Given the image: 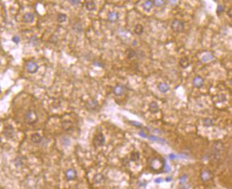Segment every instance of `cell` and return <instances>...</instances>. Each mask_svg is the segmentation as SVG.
<instances>
[{"label": "cell", "instance_id": "6da1fadb", "mask_svg": "<svg viewBox=\"0 0 232 189\" xmlns=\"http://www.w3.org/2000/svg\"><path fill=\"white\" fill-rule=\"evenodd\" d=\"M37 113L33 110H29L24 114V121L28 124H33L38 121Z\"/></svg>", "mask_w": 232, "mask_h": 189}, {"label": "cell", "instance_id": "7a4b0ae2", "mask_svg": "<svg viewBox=\"0 0 232 189\" xmlns=\"http://www.w3.org/2000/svg\"><path fill=\"white\" fill-rule=\"evenodd\" d=\"M224 149V146L222 142H216L212 146V155H213L214 159H219L221 155V152H222Z\"/></svg>", "mask_w": 232, "mask_h": 189}, {"label": "cell", "instance_id": "3957f363", "mask_svg": "<svg viewBox=\"0 0 232 189\" xmlns=\"http://www.w3.org/2000/svg\"><path fill=\"white\" fill-rule=\"evenodd\" d=\"M171 29L175 33H180L184 29V24L180 20L175 19L171 23Z\"/></svg>", "mask_w": 232, "mask_h": 189}, {"label": "cell", "instance_id": "277c9868", "mask_svg": "<svg viewBox=\"0 0 232 189\" xmlns=\"http://www.w3.org/2000/svg\"><path fill=\"white\" fill-rule=\"evenodd\" d=\"M105 137L103 135V133L102 132H99L97 135H96L94 137L93 139V145L95 147H102L103 145H105Z\"/></svg>", "mask_w": 232, "mask_h": 189}, {"label": "cell", "instance_id": "5b68a950", "mask_svg": "<svg viewBox=\"0 0 232 189\" xmlns=\"http://www.w3.org/2000/svg\"><path fill=\"white\" fill-rule=\"evenodd\" d=\"M3 133L6 138L12 139L14 137V128L11 125H7L4 128Z\"/></svg>", "mask_w": 232, "mask_h": 189}, {"label": "cell", "instance_id": "8992f818", "mask_svg": "<svg viewBox=\"0 0 232 189\" xmlns=\"http://www.w3.org/2000/svg\"><path fill=\"white\" fill-rule=\"evenodd\" d=\"M26 67L28 70V72L31 74H34L38 70L39 67L38 65L34 62H32V61H29L28 62L26 63Z\"/></svg>", "mask_w": 232, "mask_h": 189}, {"label": "cell", "instance_id": "52a82bcc", "mask_svg": "<svg viewBox=\"0 0 232 189\" xmlns=\"http://www.w3.org/2000/svg\"><path fill=\"white\" fill-rule=\"evenodd\" d=\"M98 101L95 98H91L86 102L85 106L89 110H95L98 107Z\"/></svg>", "mask_w": 232, "mask_h": 189}, {"label": "cell", "instance_id": "ba28073f", "mask_svg": "<svg viewBox=\"0 0 232 189\" xmlns=\"http://www.w3.org/2000/svg\"><path fill=\"white\" fill-rule=\"evenodd\" d=\"M200 177L201 179L204 182H207V181H209L210 180H211L213 178V174L210 171L205 170L203 171L201 173Z\"/></svg>", "mask_w": 232, "mask_h": 189}, {"label": "cell", "instance_id": "9c48e42d", "mask_svg": "<svg viewBox=\"0 0 232 189\" xmlns=\"http://www.w3.org/2000/svg\"><path fill=\"white\" fill-rule=\"evenodd\" d=\"M77 177V171L73 169H69L65 172V178L67 181H73Z\"/></svg>", "mask_w": 232, "mask_h": 189}, {"label": "cell", "instance_id": "30bf717a", "mask_svg": "<svg viewBox=\"0 0 232 189\" xmlns=\"http://www.w3.org/2000/svg\"><path fill=\"white\" fill-rule=\"evenodd\" d=\"M192 84L196 88H200L204 84V79L200 76H197L193 79Z\"/></svg>", "mask_w": 232, "mask_h": 189}, {"label": "cell", "instance_id": "8fae6325", "mask_svg": "<svg viewBox=\"0 0 232 189\" xmlns=\"http://www.w3.org/2000/svg\"><path fill=\"white\" fill-rule=\"evenodd\" d=\"M42 140H43V137L39 133H37V132L32 134L31 137V140L35 144H40L42 142Z\"/></svg>", "mask_w": 232, "mask_h": 189}, {"label": "cell", "instance_id": "7c38bea8", "mask_svg": "<svg viewBox=\"0 0 232 189\" xmlns=\"http://www.w3.org/2000/svg\"><path fill=\"white\" fill-rule=\"evenodd\" d=\"M107 19H108L109 21H110V22H116L119 19V14H118V13L115 12V11H110L108 14Z\"/></svg>", "mask_w": 232, "mask_h": 189}, {"label": "cell", "instance_id": "4fadbf2b", "mask_svg": "<svg viewBox=\"0 0 232 189\" xmlns=\"http://www.w3.org/2000/svg\"><path fill=\"white\" fill-rule=\"evenodd\" d=\"M113 92H114V94L116 96H121V95L124 93V87L123 86L118 84V85L116 86L114 88V89H113Z\"/></svg>", "mask_w": 232, "mask_h": 189}, {"label": "cell", "instance_id": "5bb4252c", "mask_svg": "<svg viewBox=\"0 0 232 189\" xmlns=\"http://www.w3.org/2000/svg\"><path fill=\"white\" fill-rule=\"evenodd\" d=\"M158 90L161 93L165 94V93H167V92H168L169 89H170V87L165 82H160L158 84Z\"/></svg>", "mask_w": 232, "mask_h": 189}, {"label": "cell", "instance_id": "9a60e30c", "mask_svg": "<svg viewBox=\"0 0 232 189\" xmlns=\"http://www.w3.org/2000/svg\"><path fill=\"white\" fill-rule=\"evenodd\" d=\"M105 178L104 177V175L102 173H97L95 175V177L93 178V181H94V183L96 184H99V183H102V182H104Z\"/></svg>", "mask_w": 232, "mask_h": 189}, {"label": "cell", "instance_id": "2e32d148", "mask_svg": "<svg viewBox=\"0 0 232 189\" xmlns=\"http://www.w3.org/2000/svg\"><path fill=\"white\" fill-rule=\"evenodd\" d=\"M149 110L152 114H156L159 111V106L156 101H153L149 104Z\"/></svg>", "mask_w": 232, "mask_h": 189}, {"label": "cell", "instance_id": "e0dca14e", "mask_svg": "<svg viewBox=\"0 0 232 189\" xmlns=\"http://www.w3.org/2000/svg\"><path fill=\"white\" fill-rule=\"evenodd\" d=\"M153 6V2L151 0H146L144 3L143 4V9L146 11H150L152 9Z\"/></svg>", "mask_w": 232, "mask_h": 189}, {"label": "cell", "instance_id": "ac0fdd59", "mask_svg": "<svg viewBox=\"0 0 232 189\" xmlns=\"http://www.w3.org/2000/svg\"><path fill=\"white\" fill-rule=\"evenodd\" d=\"M23 21L25 23H32L34 21V15L31 13H26L23 17Z\"/></svg>", "mask_w": 232, "mask_h": 189}, {"label": "cell", "instance_id": "d6986e66", "mask_svg": "<svg viewBox=\"0 0 232 189\" xmlns=\"http://www.w3.org/2000/svg\"><path fill=\"white\" fill-rule=\"evenodd\" d=\"M158 163H160V161H159V159H156V158H153V159L151 160V161L150 162V166L152 169L156 170V169H158V168L160 169V167H161L160 165H158Z\"/></svg>", "mask_w": 232, "mask_h": 189}, {"label": "cell", "instance_id": "ffe728a7", "mask_svg": "<svg viewBox=\"0 0 232 189\" xmlns=\"http://www.w3.org/2000/svg\"><path fill=\"white\" fill-rule=\"evenodd\" d=\"M179 64H180V67L185 69V68H187V67L190 66V61H189V59H188V57H183V58H182L181 60H180Z\"/></svg>", "mask_w": 232, "mask_h": 189}, {"label": "cell", "instance_id": "44dd1931", "mask_svg": "<svg viewBox=\"0 0 232 189\" xmlns=\"http://www.w3.org/2000/svg\"><path fill=\"white\" fill-rule=\"evenodd\" d=\"M214 58V57L213 55H212L211 53H205L202 55L201 60L203 62H210L211 60H213Z\"/></svg>", "mask_w": 232, "mask_h": 189}, {"label": "cell", "instance_id": "7402d4cb", "mask_svg": "<svg viewBox=\"0 0 232 189\" xmlns=\"http://www.w3.org/2000/svg\"><path fill=\"white\" fill-rule=\"evenodd\" d=\"M86 8L88 11H94L96 9V3L93 1H89L86 3Z\"/></svg>", "mask_w": 232, "mask_h": 189}, {"label": "cell", "instance_id": "603a6c76", "mask_svg": "<svg viewBox=\"0 0 232 189\" xmlns=\"http://www.w3.org/2000/svg\"><path fill=\"white\" fill-rule=\"evenodd\" d=\"M140 159V154L138 152H133L131 154L130 159L132 161H136L139 160Z\"/></svg>", "mask_w": 232, "mask_h": 189}, {"label": "cell", "instance_id": "cb8c5ba5", "mask_svg": "<svg viewBox=\"0 0 232 189\" xmlns=\"http://www.w3.org/2000/svg\"><path fill=\"white\" fill-rule=\"evenodd\" d=\"M143 32V26L141 24H137L134 28V33L137 35H141Z\"/></svg>", "mask_w": 232, "mask_h": 189}, {"label": "cell", "instance_id": "d4e9b609", "mask_svg": "<svg viewBox=\"0 0 232 189\" xmlns=\"http://www.w3.org/2000/svg\"><path fill=\"white\" fill-rule=\"evenodd\" d=\"M72 123L70 122V121H64L63 124H62V126H63V128L65 131H67L68 130H70L71 128H72Z\"/></svg>", "mask_w": 232, "mask_h": 189}, {"label": "cell", "instance_id": "484cf974", "mask_svg": "<svg viewBox=\"0 0 232 189\" xmlns=\"http://www.w3.org/2000/svg\"><path fill=\"white\" fill-rule=\"evenodd\" d=\"M66 19H67V16H66L65 14L61 13V14H59L57 15V20L59 23L65 22V21H66Z\"/></svg>", "mask_w": 232, "mask_h": 189}, {"label": "cell", "instance_id": "4316f807", "mask_svg": "<svg viewBox=\"0 0 232 189\" xmlns=\"http://www.w3.org/2000/svg\"><path fill=\"white\" fill-rule=\"evenodd\" d=\"M202 122H203L204 126H205V127H210V126L214 125L213 120L211 118H205V119H204Z\"/></svg>", "mask_w": 232, "mask_h": 189}, {"label": "cell", "instance_id": "83f0119b", "mask_svg": "<svg viewBox=\"0 0 232 189\" xmlns=\"http://www.w3.org/2000/svg\"><path fill=\"white\" fill-rule=\"evenodd\" d=\"M73 30L77 33H80L83 31V27L80 23H75L73 26Z\"/></svg>", "mask_w": 232, "mask_h": 189}, {"label": "cell", "instance_id": "f1b7e54d", "mask_svg": "<svg viewBox=\"0 0 232 189\" xmlns=\"http://www.w3.org/2000/svg\"><path fill=\"white\" fill-rule=\"evenodd\" d=\"M136 52L133 50H131V49H129V50H128L127 52H126V55H127V57L129 59H131V58H133L134 57H135V55H136Z\"/></svg>", "mask_w": 232, "mask_h": 189}, {"label": "cell", "instance_id": "f546056e", "mask_svg": "<svg viewBox=\"0 0 232 189\" xmlns=\"http://www.w3.org/2000/svg\"><path fill=\"white\" fill-rule=\"evenodd\" d=\"M129 123H130L131 125L135 126V127H136V128H141L142 126H143V124L140 122H138V121H134V120H130V121H129Z\"/></svg>", "mask_w": 232, "mask_h": 189}, {"label": "cell", "instance_id": "4dcf8cb0", "mask_svg": "<svg viewBox=\"0 0 232 189\" xmlns=\"http://www.w3.org/2000/svg\"><path fill=\"white\" fill-rule=\"evenodd\" d=\"M224 11H225V6H224V5H222V4L218 5V6H217V9H216V13H217L218 14H222Z\"/></svg>", "mask_w": 232, "mask_h": 189}, {"label": "cell", "instance_id": "1f68e13d", "mask_svg": "<svg viewBox=\"0 0 232 189\" xmlns=\"http://www.w3.org/2000/svg\"><path fill=\"white\" fill-rule=\"evenodd\" d=\"M153 4H155L156 6H161L165 3V0H154L153 2Z\"/></svg>", "mask_w": 232, "mask_h": 189}, {"label": "cell", "instance_id": "d6a6232c", "mask_svg": "<svg viewBox=\"0 0 232 189\" xmlns=\"http://www.w3.org/2000/svg\"><path fill=\"white\" fill-rule=\"evenodd\" d=\"M163 166H164V171H165V173H169L170 171V170H171V168H170V167L169 166V164L165 161H164Z\"/></svg>", "mask_w": 232, "mask_h": 189}, {"label": "cell", "instance_id": "836d02e7", "mask_svg": "<svg viewBox=\"0 0 232 189\" xmlns=\"http://www.w3.org/2000/svg\"><path fill=\"white\" fill-rule=\"evenodd\" d=\"M187 179H188V176H187V175L182 176V177L180 179V184H184Z\"/></svg>", "mask_w": 232, "mask_h": 189}, {"label": "cell", "instance_id": "e575fe53", "mask_svg": "<svg viewBox=\"0 0 232 189\" xmlns=\"http://www.w3.org/2000/svg\"><path fill=\"white\" fill-rule=\"evenodd\" d=\"M68 2L73 5H78L81 2V0H68Z\"/></svg>", "mask_w": 232, "mask_h": 189}, {"label": "cell", "instance_id": "d590c367", "mask_svg": "<svg viewBox=\"0 0 232 189\" xmlns=\"http://www.w3.org/2000/svg\"><path fill=\"white\" fill-rule=\"evenodd\" d=\"M12 41L14 43H15L16 44H18L19 42H20V38H19L18 35H14V36H13Z\"/></svg>", "mask_w": 232, "mask_h": 189}, {"label": "cell", "instance_id": "8d00e7d4", "mask_svg": "<svg viewBox=\"0 0 232 189\" xmlns=\"http://www.w3.org/2000/svg\"><path fill=\"white\" fill-rule=\"evenodd\" d=\"M14 162H15V165H16V167L22 165V161H21V160L19 158H17V159H16L14 160Z\"/></svg>", "mask_w": 232, "mask_h": 189}, {"label": "cell", "instance_id": "74e56055", "mask_svg": "<svg viewBox=\"0 0 232 189\" xmlns=\"http://www.w3.org/2000/svg\"><path fill=\"white\" fill-rule=\"evenodd\" d=\"M178 157H177V155H175V154H170L169 155V159H170V160H174V159H176V158Z\"/></svg>", "mask_w": 232, "mask_h": 189}, {"label": "cell", "instance_id": "f35d334b", "mask_svg": "<svg viewBox=\"0 0 232 189\" xmlns=\"http://www.w3.org/2000/svg\"><path fill=\"white\" fill-rule=\"evenodd\" d=\"M138 135H140L141 137H143V138H147V137H148V136L146 135V134L145 132H143V131H142V130L138 132Z\"/></svg>", "mask_w": 232, "mask_h": 189}, {"label": "cell", "instance_id": "ab89813d", "mask_svg": "<svg viewBox=\"0 0 232 189\" xmlns=\"http://www.w3.org/2000/svg\"><path fill=\"white\" fill-rule=\"evenodd\" d=\"M163 181V179L162 178H157L155 179V183H161Z\"/></svg>", "mask_w": 232, "mask_h": 189}, {"label": "cell", "instance_id": "60d3db41", "mask_svg": "<svg viewBox=\"0 0 232 189\" xmlns=\"http://www.w3.org/2000/svg\"><path fill=\"white\" fill-rule=\"evenodd\" d=\"M94 65H95V66H97V67H103V65L102 64V62H97V61L94 62Z\"/></svg>", "mask_w": 232, "mask_h": 189}, {"label": "cell", "instance_id": "b9f144b4", "mask_svg": "<svg viewBox=\"0 0 232 189\" xmlns=\"http://www.w3.org/2000/svg\"><path fill=\"white\" fill-rule=\"evenodd\" d=\"M178 0H168V3L171 5H175L177 3Z\"/></svg>", "mask_w": 232, "mask_h": 189}, {"label": "cell", "instance_id": "7bdbcfd3", "mask_svg": "<svg viewBox=\"0 0 232 189\" xmlns=\"http://www.w3.org/2000/svg\"><path fill=\"white\" fill-rule=\"evenodd\" d=\"M172 180V179L171 177H168L165 179V181H166V182H170V181H171Z\"/></svg>", "mask_w": 232, "mask_h": 189}, {"label": "cell", "instance_id": "ee69618b", "mask_svg": "<svg viewBox=\"0 0 232 189\" xmlns=\"http://www.w3.org/2000/svg\"><path fill=\"white\" fill-rule=\"evenodd\" d=\"M231 9H229V10L227 11V14H228V16L231 18Z\"/></svg>", "mask_w": 232, "mask_h": 189}, {"label": "cell", "instance_id": "f6af8a7d", "mask_svg": "<svg viewBox=\"0 0 232 189\" xmlns=\"http://www.w3.org/2000/svg\"><path fill=\"white\" fill-rule=\"evenodd\" d=\"M1 64H2V63H1V61H0V65H1Z\"/></svg>", "mask_w": 232, "mask_h": 189}]
</instances>
